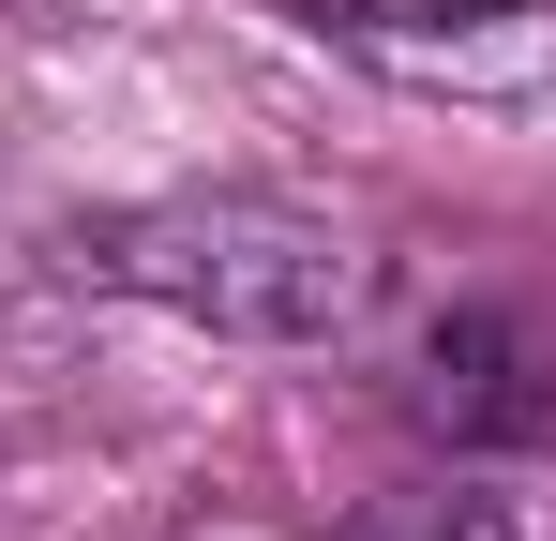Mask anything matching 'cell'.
I'll return each instance as SVG.
<instances>
[{"label": "cell", "mask_w": 556, "mask_h": 541, "mask_svg": "<svg viewBox=\"0 0 556 541\" xmlns=\"http://www.w3.org/2000/svg\"><path fill=\"white\" fill-rule=\"evenodd\" d=\"M91 270L136 286V301H166V316H195V331H226V347H331L376 301V256L346 226L286 211V196H151V211H105Z\"/></svg>", "instance_id": "1"}, {"label": "cell", "mask_w": 556, "mask_h": 541, "mask_svg": "<svg viewBox=\"0 0 556 541\" xmlns=\"http://www.w3.org/2000/svg\"><path fill=\"white\" fill-rule=\"evenodd\" d=\"M316 30L452 105H556V0H316Z\"/></svg>", "instance_id": "2"}, {"label": "cell", "mask_w": 556, "mask_h": 541, "mask_svg": "<svg viewBox=\"0 0 556 541\" xmlns=\"http://www.w3.org/2000/svg\"><path fill=\"white\" fill-rule=\"evenodd\" d=\"M406 406H421V437H452V451H542V422H556L542 347H527L511 316H481V301L421 331V361H406Z\"/></svg>", "instance_id": "3"}, {"label": "cell", "mask_w": 556, "mask_h": 541, "mask_svg": "<svg viewBox=\"0 0 556 541\" xmlns=\"http://www.w3.org/2000/svg\"><path fill=\"white\" fill-rule=\"evenodd\" d=\"M376 541H556V466L542 451H452V481L406 496Z\"/></svg>", "instance_id": "4"}]
</instances>
